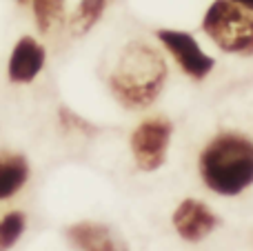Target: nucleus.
Wrapping results in <instances>:
<instances>
[{
	"label": "nucleus",
	"instance_id": "nucleus-1",
	"mask_svg": "<svg viewBox=\"0 0 253 251\" xmlns=\"http://www.w3.org/2000/svg\"><path fill=\"white\" fill-rule=\"evenodd\" d=\"M169 78L167 60L158 49L142 40H133L120 51L109 76V87L116 100L126 109H144L160 96Z\"/></svg>",
	"mask_w": 253,
	"mask_h": 251
},
{
	"label": "nucleus",
	"instance_id": "nucleus-2",
	"mask_svg": "<svg viewBox=\"0 0 253 251\" xmlns=\"http://www.w3.org/2000/svg\"><path fill=\"white\" fill-rule=\"evenodd\" d=\"M198 165L211 191L238 196L253 185V140L242 133L224 131L202 149Z\"/></svg>",
	"mask_w": 253,
	"mask_h": 251
},
{
	"label": "nucleus",
	"instance_id": "nucleus-3",
	"mask_svg": "<svg viewBox=\"0 0 253 251\" xmlns=\"http://www.w3.org/2000/svg\"><path fill=\"white\" fill-rule=\"evenodd\" d=\"M202 31L218 49L253 56V13L231 0H213L202 16Z\"/></svg>",
	"mask_w": 253,
	"mask_h": 251
},
{
	"label": "nucleus",
	"instance_id": "nucleus-4",
	"mask_svg": "<svg viewBox=\"0 0 253 251\" xmlns=\"http://www.w3.org/2000/svg\"><path fill=\"white\" fill-rule=\"evenodd\" d=\"M173 133V125L167 118L142 120L131 133V154L142 171H156L165 165L169 154V142Z\"/></svg>",
	"mask_w": 253,
	"mask_h": 251
},
{
	"label": "nucleus",
	"instance_id": "nucleus-5",
	"mask_svg": "<svg viewBox=\"0 0 253 251\" xmlns=\"http://www.w3.org/2000/svg\"><path fill=\"white\" fill-rule=\"evenodd\" d=\"M156 36L189 78L205 80L213 71L215 60L207 51H202V47L191 34L180 29H158Z\"/></svg>",
	"mask_w": 253,
	"mask_h": 251
},
{
	"label": "nucleus",
	"instance_id": "nucleus-6",
	"mask_svg": "<svg viewBox=\"0 0 253 251\" xmlns=\"http://www.w3.org/2000/svg\"><path fill=\"white\" fill-rule=\"evenodd\" d=\"M220 225V218L200 200H184L173 213V227L180 238L189 243H200Z\"/></svg>",
	"mask_w": 253,
	"mask_h": 251
},
{
	"label": "nucleus",
	"instance_id": "nucleus-7",
	"mask_svg": "<svg viewBox=\"0 0 253 251\" xmlns=\"http://www.w3.org/2000/svg\"><path fill=\"white\" fill-rule=\"evenodd\" d=\"M47 53L44 47L31 36H22L16 42L11 56H9V65H7V74L11 83L18 84H27L42 71Z\"/></svg>",
	"mask_w": 253,
	"mask_h": 251
},
{
	"label": "nucleus",
	"instance_id": "nucleus-8",
	"mask_svg": "<svg viewBox=\"0 0 253 251\" xmlns=\"http://www.w3.org/2000/svg\"><path fill=\"white\" fill-rule=\"evenodd\" d=\"M67 238L80 251H129L109 227L96 225V222H78L69 227Z\"/></svg>",
	"mask_w": 253,
	"mask_h": 251
},
{
	"label": "nucleus",
	"instance_id": "nucleus-9",
	"mask_svg": "<svg viewBox=\"0 0 253 251\" xmlns=\"http://www.w3.org/2000/svg\"><path fill=\"white\" fill-rule=\"evenodd\" d=\"M29 178V165L20 154H0V200L11 198Z\"/></svg>",
	"mask_w": 253,
	"mask_h": 251
},
{
	"label": "nucleus",
	"instance_id": "nucleus-10",
	"mask_svg": "<svg viewBox=\"0 0 253 251\" xmlns=\"http://www.w3.org/2000/svg\"><path fill=\"white\" fill-rule=\"evenodd\" d=\"M111 0H80L69 20V29L74 36H84L100 22Z\"/></svg>",
	"mask_w": 253,
	"mask_h": 251
},
{
	"label": "nucleus",
	"instance_id": "nucleus-11",
	"mask_svg": "<svg viewBox=\"0 0 253 251\" xmlns=\"http://www.w3.org/2000/svg\"><path fill=\"white\" fill-rule=\"evenodd\" d=\"M31 7H34V18L38 29L47 34L60 22L62 11H65V0H31Z\"/></svg>",
	"mask_w": 253,
	"mask_h": 251
},
{
	"label": "nucleus",
	"instance_id": "nucleus-12",
	"mask_svg": "<svg viewBox=\"0 0 253 251\" xmlns=\"http://www.w3.org/2000/svg\"><path fill=\"white\" fill-rule=\"evenodd\" d=\"M27 227V220L20 211H11L0 220V251H9L20 240L22 231Z\"/></svg>",
	"mask_w": 253,
	"mask_h": 251
},
{
	"label": "nucleus",
	"instance_id": "nucleus-13",
	"mask_svg": "<svg viewBox=\"0 0 253 251\" xmlns=\"http://www.w3.org/2000/svg\"><path fill=\"white\" fill-rule=\"evenodd\" d=\"M231 2L240 4L242 9H247V11H251V13H253V0H231Z\"/></svg>",
	"mask_w": 253,
	"mask_h": 251
},
{
	"label": "nucleus",
	"instance_id": "nucleus-14",
	"mask_svg": "<svg viewBox=\"0 0 253 251\" xmlns=\"http://www.w3.org/2000/svg\"><path fill=\"white\" fill-rule=\"evenodd\" d=\"M18 2H27V0H18Z\"/></svg>",
	"mask_w": 253,
	"mask_h": 251
}]
</instances>
